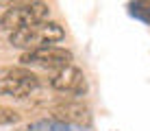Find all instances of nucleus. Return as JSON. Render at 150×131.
<instances>
[{
  "label": "nucleus",
  "mask_w": 150,
  "mask_h": 131,
  "mask_svg": "<svg viewBox=\"0 0 150 131\" xmlns=\"http://www.w3.org/2000/svg\"><path fill=\"white\" fill-rule=\"evenodd\" d=\"M65 37V31L59 22H37V24H28L22 29L9 33V44L13 48H22L24 52L46 48V46H54L57 42H61Z\"/></svg>",
  "instance_id": "f257e3e1"
},
{
  "label": "nucleus",
  "mask_w": 150,
  "mask_h": 131,
  "mask_svg": "<svg viewBox=\"0 0 150 131\" xmlns=\"http://www.w3.org/2000/svg\"><path fill=\"white\" fill-rule=\"evenodd\" d=\"M50 13V7L46 2H20V4H11L2 15H0V31H13L22 29L28 24H37V22H46Z\"/></svg>",
  "instance_id": "f03ea898"
},
{
  "label": "nucleus",
  "mask_w": 150,
  "mask_h": 131,
  "mask_svg": "<svg viewBox=\"0 0 150 131\" xmlns=\"http://www.w3.org/2000/svg\"><path fill=\"white\" fill-rule=\"evenodd\" d=\"M39 85V77L24 66H4L0 68V94L13 98H24L35 92Z\"/></svg>",
  "instance_id": "7ed1b4c3"
},
{
  "label": "nucleus",
  "mask_w": 150,
  "mask_h": 131,
  "mask_svg": "<svg viewBox=\"0 0 150 131\" xmlns=\"http://www.w3.org/2000/svg\"><path fill=\"white\" fill-rule=\"evenodd\" d=\"M20 64L24 68L39 66V68H46V70H61V68L72 66V52L65 48H59V46H46V48L22 52Z\"/></svg>",
  "instance_id": "20e7f679"
},
{
  "label": "nucleus",
  "mask_w": 150,
  "mask_h": 131,
  "mask_svg": "<svg viewBox=\"0 0 150 131\" xmlns=\"http://www.w3.org/2000/svg\"><path fill=\"white\" fill-rule=\"evenodd\" d=\"M50 118L59 120V122L65 125H74V127H83L87 129L91 122V114L87 109V105H83L79 101H63L57 103L52 109H50Z\"/></svg>",
  "instance_id": "39448f33"
},
{
  "label": "nucleus",
  "mask_w": 150,
  "mask_h": 131,
  "mask_svg": "<svg viewBox=\"0 0 150 131\" xmlns=\"http://www.w3.org/2000/svg\"><path fill=\"white\" fill-rule=\"evenodd\" d=\"M50 87L57 90V92H63V94L81 96V94L87 90V83H85V74H83L81 68L68 66V68H61V70H57L52 74Z\"/></svg>",
  "instance_id": "423d86ee"
},
{
  "label": "nucleus",
  "mask_w": 150,
  "mask_h": 131,
  "mask_svg": "<svg viewBox=\"0 0 150 131\" xmlns=\"http://www.w3.org/2000/svg\"><path fill=\"white\" fill-rule=\"evenodd\" d=\"M24 131H87V129L74 127V125H65V122H59V120H52V118H41V120L30 122Z\"/></svg>",
  "instance_id": "0eeeda50"
},
{
  "label": "nucleus",
  "mask_w": 150,
  "mask_h": 131,
  "mask_svg": "<svg viewBox=\"0 0 150 131\" xmlns=\"http://www.w3.org/2000/svg\"><path fill=\"white\" fill-rule=\"evenodd\" d=\"M128 9H131V15H135V18H139L142 22L150 24V0L131 2V4H128Z\"/></svg>",
  "instance_id": "6e6552de"
},
{
  "label": "nucleus",
  "mask_w": 150,
  "mask_h": 131,
  "mask_svg": "<svg viewBox=\"0 0 150 131\" xmlns=\"http://www.w3.org/2000/svg\"><path fill=\"white\" fill-rule=\"evenodd\" d=\"M20 112H15L13 107H7V105H0V127L4 125H15L20 122Z\"/></svg>",
  "instance_id": "1a4fd4ad"
}]
</instances>
